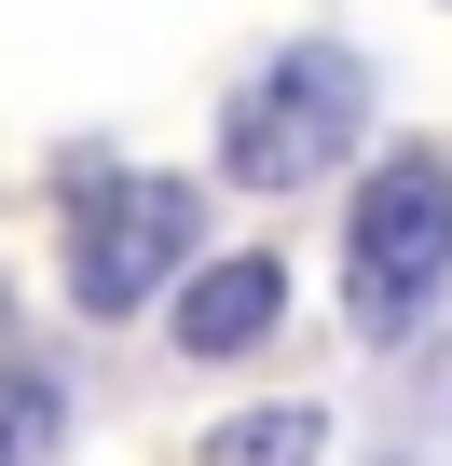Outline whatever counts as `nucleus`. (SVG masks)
Listing matches in <instances>:
<instances>
[{
  "label": "nucleus",
  "instance_id": "1",
  "mask_svg": "<svg viewBox=\"0 0 452 466\" xmlns=\"http://www.w3.org/2000/svg\"><path fill=\"white\" fill-rule=\"evenodd\" d=\"M357 137H370V56H343V42H288V56H261L247 96L219 110V165L261 178V192L329 178Z\"/></svg>",
  "mask_w": 452,
  "mask_h": 466
},
{
  "label": "nucleus",
  "instance_id": "2",
  "mask_svg": "<svg viewBox=\"0 0 452 466\" xmlns=\"http://www.w3.org/2000/svg\"><path fill=\"white\" fill-rule=\"evenodd\" d=\"M438 289H452V165L438 151H397L343 206V316L357 329H411Z\"/></svg>",
  "mask_w": 452,
  "mask_h": 466
},
{
  "label": "nucleus",
  "instance_id": "3",
  "mask_svg": "<svg viewBox=\"0 0 452 466\" xmlns=\"http://www.w3.org/2000/svg\"><path fill=\"white\" fill-rule=\"evenodd\" d=\"M192 178H83V219H69V302L83 316H137L151 289L192 275Z\"/></svg>",
  "mask_w": 452,
  "mask_h": 466
},
{
  "label": "nucleus",
  "instance_id": "4",
  "mask_svg": "<svg viewBox=\"0 0 452 466\" xmlns=\"http://www.w3.org/2000/svg\"><path fill=\"white\" fill-rule=\"evenodd\" d=\"M275 316H288V275L247 248V261H192V289H178V343L192 357H247V343H275Z\"/></svg>",
  "mask_w": 452,
  "mask_h": 466
},
{
  "label": "nucleus",
  "instance_id": "5",
  "mask_svg": "<svg viewBox=\"0 0 452 466\" xmlns=\"http://www.w3.org/2000/svg\"><path fill=\"white\" fill-rule=\"evenodd\" d=\"M316 452H329V411H247L206 439V466H316Z\"/></svg>",
  "mask_w": 452,
  "mask_h": 466
},
{
  "label": "nucleus",
  "instance_id": "6",
  "mask_svg": "<svg viewBox=\"0 0 452 466\" xmlns=\"http://www.w3.org/2000/svg\"><path fill=\"white\" fill-rule=\"evenodd\" d=\"M55 439H69V398L42 370H0V466H42Z\"/></svg>",
  "mask_w": 452,
  "mask_h": 466
}]
</instances>
